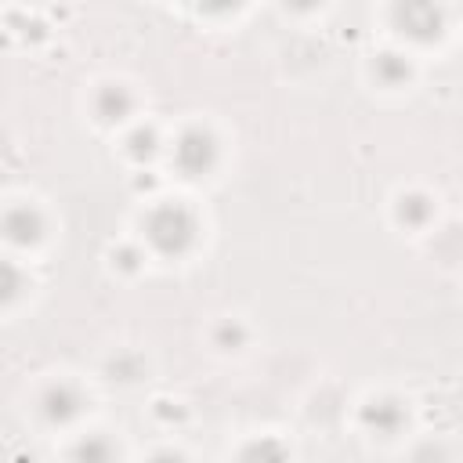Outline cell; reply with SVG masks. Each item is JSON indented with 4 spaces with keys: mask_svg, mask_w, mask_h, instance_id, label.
<instances>
[{
    "mask_svg": "<svg viewBox=\"0 0 463 463\" xmlns=\"http://www.w3.org/2000/svg\"><path fill=\"white\" fill-rule=\"evenodd\" d=\"M192 217L184 213V210H159L152 221H148V235H152V242L163 250V253H177V250H184L188 242H192Z\"/></svg>",
    "mask_w": 463,
    "mask_h": 463,
    "instance_id": "6da1fadb",
    "label": "cell"
},
{
    "mask_svg": "<svg viewBox=\"0 0 463 463\" xmlns=\"http://www.w3.org/2000/svg\"><path fill=\"white\" fill-rule=\"evenodd\" d=\"M43 412H47V420L65 423V420H72V416L80 412V394H72L69 387H54V391L43 398Z\"/></svg>",
    "mask_w": 463,
    "mask_h": 463,
    "instance_id": "7a4b0ae2",
    "label": "cell"
}]
</instances>
